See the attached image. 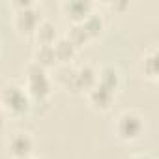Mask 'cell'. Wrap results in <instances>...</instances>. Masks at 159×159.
<instances>
[{
    "mask_svg": "<svg viewBox=\"0 0 159 159\" xmlns=\"http://www.w3.org/2000/svg\"><path fill=\"white\" fill-rule=\"evenodd\" d=\"M25 79H26L25 90L30 96L32 103H45L51 96V90H52V83H51V77H49L47 69L38 66L36 62H30L26 66Z\"/></svg>",
    "mask_w": 159,
    "mask_h": 159,
    "instance_id": "cell-1",
    "label": "cell"
},
{
    "mask_svg": "<svg viewBox=\"0 0 159 159\" xmlns=\"http://www.w3.org/2000/svg\"><path fill=\"white\" fill-rule=\"evenodd\" d=\"M0 107L4 112H10L13 116H23L30 111L32 107V99L26 94L25 86L21 84H6L0 92Z\"/></svg>",
    "mask_w": 159,
    "mask_h": 159,
    "instance_id": "cell-2",
    "label": "cell"
},
{
    "mask_svg": "<svg viewBox=\"0 0 159 159\" xmlns=\"http://www.w3.org/2000/svg\"><path fill=\"white\" fill-rule=\"evenodd\" d=\"M15 28L23 36H34L38 25L41 23V13L34 2H15Z\"/></svg>",
    "mask_w": 159,
    "mask_h": 159,
    "instance_id": "cell-3",
    "label": "cell"
},
{
    "mask_svg": "<svg viewBox=\"0 0 159 159\" xmlns=\"http://www.w3.org/2000/svg\"><path fill=\"white\" fill-rule=\"evenodd\" d=\"M116 137L124 142H133L144 133V118L135 111H125L116 118Z\"/></svg>",
    "mask_w": 159,
    "mask_h": 159,
    "instance_id": "cell-4",
    "label": "cell"
},
{
    "mask_svg": "<svg viewBox=\"0 0 159 159\" xmlns=\"http://www.w3.org/2000/svg\"><path fill=\"white\" fill-rule=\"evenodd\" d=\"M98 84V71L90 66V64H83L75 67L73 71V83H71V92H90L94 86Z\"/></svg>",
    "mask_w": 159,
    "mask_h": 159,
    "instance_id": "cell-5",
    "label": "cell"
},
{
    "mask_svg": "<svg viewBox=\"0 0 159 159\" xmlns=\"http://www.w3.org/2000/svg\"><path fill=\"white\" fill-rule=\"evenodd\" d=\"M8 152L13 159H26L34 153V139L28 133H13L8 139Z\"/></svg>",
    "mask_w": 159,
    "mask_h": 159,
    "instance_id": "cell-6",
    "label": "cell"
},
{
    "mask_svg": "<svg viewBox=\"0 0 159 159\" xmlns=\"http://www.w3.org/2000/svg\"><path fill=\"white\" fill-rule=\"evenodd\" d=\"M92 2L88 0H69V2H64L62 4V11L73 21V25H79L83 23L90 13H92Z\"/></svg>",
    "mask_w": 159,
    "mask_h": 159,
    "instance_id": "cell-7",
    "label": "cell"
},
{
    "mask_svg": "<svg viewBox=\"0 0 159 159\" xmlns=\"http://www.w3.org/2000/svg\"><path fill=\"white\" fill-rule=\"evenodd\" d=\"M86 96H88V101H90V105L94 109H98V111H109L112 107V103H114V96L116 94H112L111 90L103 88L101 84H96Z\"/></svg>",
    "mask_w": 159,
    "mask_h": 159,
    "instance_id": "cell-8",
    "label": "cell"
},
{
    "mask_svg": "<svg viewBox=\"0 0 159 159\" xmlns=\"http://www.w3.org/2000/svg\"><path fill=\"white\" fill-rule=\"evenodd\" d=\"M98 84H101L103 88H107L112 94H116L120 84H122V75H120V71L114 66H105L98 73Z\"/></svg>",
    "mask_w": 159,
    "mask_h": 159,
    "instance_id": "cell-9",
    "label": "cell"
},
{
    "mask_svg": "<svg viewBox=\"0 0 159 159\" xmlns=\"http://www.w3.org/2000/svg\"><path fill=\"white\" fill-rule=\"evenodd\" d=\"M34 38H36L38 45H54V41L58 39L54 23H51L49 19H41V23L38 25V28L34 32Z\"/></svg>",
    "mask_w": 159,
    "mask_h": 159,
    "instance_id": "cell-10",
    "label": "cell"
},
{
    "mask_svg": "<svg viewBox=\"0 0 159 159\" xmlns=\"http://www.w3.org/2000/svg\"><path fill=\"white\" fill-rule=\"evenodd\" d=\"M52 49H54L56 62H58V60H60V62H69V60H73V56H75V52H77V47H75L66 36H64V38H58V39L54 41Z\"/></svg>",
    "mask_w": 159,
    "mask_h": 159,
    "instance_id": "cell-11",
    "label": "cell"
},
{
    "mask_svg": "<svg viewBox=\"0 0 159 159\" xmlns=\"http://www.w3.org/2000/svg\"><path fill=\"white\" fill-rule=\"evenodd\" d=\"M79 25L84 28V32L88 34V38H96V36L103 30V26H105V19H103L101 13H98V11L92 10V13H90L83 23H79Z\"/></svg>",
    "mask_w": 159,
    "mask_h": 159,
    "instance_id": "cell-12",
    "label": "cell"
},
{
    "mask_svg": "<svg viewBox=\"0 0 159 159\" xmlns=\"http://www.w3.org/2000/svg\"><path fill=\"white\" fill-rule=\"evenodd\" d=\"M32 62H36L38 66H41L45 69H49L51 66H54L56 56H54L52 45H38L36 51H34V60Z\"/></svg>",
    "mask_w": 159,
    "mask_h": 159,
    "instance_id": "cell-13",
    "label": "cell"
},
{
    "mask_svg": "<svg viewBox=\"0 0 159 159\" xmlns=\"http://www.w3.org/2000/svg\"><path fill=\"white\" fill-rule=\"evenodd\" d=\"M140 64H142V73H144L148 79L155 81V79H157V49H155V47H150V49L144 52Z\"/></svg>",
    "mask_w": 159,
    "mask_h": 159,
    "instance_id": "cell-14",
    "label": "cell"
},
{
    "mask_svg": "<svg viewBox=\"0 0 159 159\" xmlns=\"http://www.w3.org/2000/svg\"><path fill=\"white\" fill-rule=\"evenodd\" d=\"M66 38H67V39H69L77 49H79V47H83V45L90 39V38H88V34L84 32V28H83L81 25H73V26L69 28V32H67V36H66Z\"/></svg>",
    "mask_w": 159,
    "mask_h": 159,
    "instance_id": "cell-15",
    "label": "cell"
},
{
    "mask_svg": "<svg viewBox=\"0 0 159 159\" xmlns=\"http://www.w3.org/2000/svg\"><path fill=\"white\" fill-rule=\"evenodd\" d=\"M73 71L75 67L71 66H64L58 69V75H56V81L60 83V86H64L66 90H71V83H73Z\"/></svg>",
    "mask_w": 159,
    "mask_h": 159,
    "instance_id": "cell-16",
    "label": "cell"
},
{
    "mask_svg": "<svg viewBox=\"0 0 159 159\" xmlns=\"http://www.w3.org/2000/svg\"><path fill=\"white\" fill-rule=\"evenodd\" d=\"M127 159H153V157L148 155V153H133V155H129Z\"/></svg>",
    "mask_w": 159,
    "mask_h": 159,
    "instance_id": "cell-17",
    "label": "cell"
},
{
    "mask_svg": "<svg viewBox=\"0 0 159 159\" xmlns=\"http://www.w3.org/2000/svg\"><path fill=\"white\" fill-rule=\"evenodd\" d=\"M4 124H6V112L2 111V107H0V131L4 129Z\"/></svg>",
    "mask_w": 159,
    "mask_h": 159,
    "instance_id": "cell-18",
    "label": "cell"
},
{
    "mask_svg": "<svg viewBox=\"0 0 159 159\" xmlns=\"http://www.w3.org/2000/svg\"><path fill=\"white\" fill-rule=\"evenodd\" d=\"M26 159H41V157H34V155H30V157H26Z\"/></svg>",
    "mask_w": 159,
    "mask_h": 159,
    "instance_id": "cell-19",
    "label": "cell"
}]
</instances>
